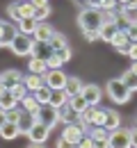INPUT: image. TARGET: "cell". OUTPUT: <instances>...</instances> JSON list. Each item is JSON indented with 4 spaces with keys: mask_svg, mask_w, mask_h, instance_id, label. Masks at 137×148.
<instances>
[{
    "mask_svg": "<svg viewBox=\"0 0 137 148\" xmlns=\"http://www.w3.org/2000/svg\"><path fill=\"white\" fill-rule=\"evenodd\" d=\"M59 137H64L66 141H71L73 146H78L80 141H82V137H85V130L80 128L78 123H71V125H64V130H62Z\"/></svg>",
    "mask_w": 137,
    "mask_h": 148,
    "instance_id": "obj_9",
    "label": "cell"
},
{
    "mask_svg": "<svg viewBox=\"0 0 137 148\" xmlns=\"http://www.w3.org/2000/svg\"><path fill=\"white\" fill-rule=\"evenodd\" d=\"M130 59H133V62H137V43H130Z\"/></svg>",
    "mask_w": 137,
    "mask_h": 148,
    "instance_id": "obj_50",
    "label": "cell"
},
{
    "mask_svg": "<svg viewBox=\"0 0 137 148\" xmlns=\"http://www.w3.org/2000/svg\"><path fill=\"white\" fill-rule=\"evenodd\" d=\"M16 27H19L21 34L34 37V32H37V27H39V21H37V18H21L19 23H16Z\"/></svg>",
    "mask_w": 137,
    "mask_h": 148,
    "instance_id": "obj_14",
    "label": "cell"
},
{
    "mask_svg": "<svg viewBox=\"0 0 137 148\" xmlns=\"http://www.w3.org/2000/svg\"><path fill=\"white\" fill-rule=\"evenodd\" d=\"M48 43H50V48H53V53H59V50H64V48L69 46V41H66V37H64V34H59V32H55V34H53V39H50Z\"/></svg>",
    "mask_w": 137,
    "mask_h": 148,
    "instance_id": "obj_29",
    "label": "cell"
},
{
    "mask_svg": "<svg viewBox=\"0 0 137 148\" xmlns=\"http://www.w3.org/2000/svg\"><path fill=\"white\" fill-rule=\"evenodd\" d=\"M19 105H21V100L12 91H2V96H0V110L9 112V110H16Z\"/></svg>",
    "mask_w": 137,
    "mask_h": 148,
    "instance_id": "obj_17",
    "label": "cell"
},
{
    "mask_svg": "<svg viewBox=\"0 0 137 148\" xmlns=\"http://www.w3.org/2000/svg\"><path fill=\"white\" fill-rule=\"evenodd\" d=\"M16 2H19V0H16Z\"/></svg>",
    "mask_w": 137,
    "mask_h": 148,
    "instance_id": "obj_60",
    "label": "cell"
},
{
    "mask_svg": "<svg viewBox=\"0 0 137 148\" xmlns=\"http://www.w3.org/2000/svg\"><path fill=\"white\" fill-rule=\"evenodd\" d=\"M30 2H32V5L37 7V9H41V7H48V5H50L48 0H30Z\"/></svg>",
    "mask_w": 137,
    "mask_h": 148,
    "instance_id": "obj_48",
    "label": "cell"
},
{
    "mask_svg": "<svg viewBox=\"0 0 137 148\" xmlns=\"http://www.w3.org/2000/svg\"><path fill=\"white\" fill-rule=\"evenodd\" d=\"M2 91H5V89H2V84H0V96H2Z\"/></svg>",
    "mask_w": 137,
    "mask_h": 148,
    "instance_id": "obj_57",
    "label": "cell"
},
{
    "mask_svg": "<svg viewBox=\"0 0 137 148\" xmlns=\"http://www.w3.org/2000/svg\"><path fill=\"white\" fill-rule=\"evenodd\" d=\"M78 148H94V139H92L89 134H85V137H82V141L78 144Z\"/></svg>",
    "mask_w": 137,
    "mask_h": 148,
    "instance_id": "obj_42",
    "label": "cell"
},
{
    "mask_svg": "<svg viewBox=\"0 0 137 148\" xmlns=\"http://www.w3.org/2000/svg\"><path fill=\"white\" fill-rule=\"evenodd\" d=\"M110 148H133V139H130V130L117 128L110 132Z\"/></svg>",
    "mask_w": 137,
    "mask_h": 148,
    "instance_id": "obj_7",
    "label": "cell"
},
{
    "mask_svg": "<svg viewBox=\"0 0 137 148\" xmlns=\"http://www.w3.org/2000/svg\"><path fill=\"white\" fill-rule=\"evenodd\" d=\"M66 80H69V75L64 73L62 69H59V71H46V73H43V82H46V87L53 89V91L64 89V87H66Z\"/></svg>",
    "mask_w": 137,
    "mask_h": 148,
    "instance_id": "obj_6",
    "label": "cell"
},
{
    "mask_svg": "<svg viewBox=\"0 0 137 148\" xmlns=\"http://www.w3.org/2000/svg\"><path fill=\"white\" fill-rule=\"evenodd\" d=\"M69 105L78 112V114H85V112H87V107H89V103L85 100V96H82V93H78V96H71V98H69Z\"/></svg>",
    "mask_w": 137,
    "mask_h": 148,
    "instance_id": "obj_26",
    "label": "cell"
},
{
    "mask_svg": "<svg viewBox=\"0 0 137 148\" xmlns=\"http://www.w3.org/2000/svg\"><path fill=\"white\" fill-rule=\"evenodd\" d=\"M123 7H126L128 12H133V14H137V0H130V2H128V5H123Z\"/></svg>",
    "mask_w": 137,
    "mask_h": 148,
    "instance_id": "obj_49",
    "label": "cell"
},
{
    "mask_svg": "<svg viewBox=\"0 0 137 148\" xmlns=\"http://www.w3.org/2000/svg\"><path fill=\"white\" fill-rule=\"evenodd\" d=\"M7 123V114H5V110H0V128Z\"/></svg>",
    "mask_w": 137,
    "mask_h": 148,
    "instance_id": "obj_52",
    "label": "cell"
},
{
    "mask_svg": "<svg viewBox=\"0 0 137 148\" xmlns=\"http://www.w3.org/2000/svg\"><path fill=\"white\" fill-rule=\"evenodd\" d=\"M5 12H7V16L14 21V23H19V21H21V16H19V2H9Z\"/></svg>",
    "mask_w": 137,
    "mask_h": 148,
    "instance_id": "obj_36",
    "label": "cell"
},
{
    "mask_svg": "<svg viewBox=\"0 0 137 148\" xmlns=\"http://www.w3.org/2000/svg\"><path fill=\"white\" fill-rule=\"evenodd\" d=\"M55 34V30L48 25V23H39V27H37V32H34V41H50Z\"/></svg>",
    "mask_w": 137,
    "mask_h": 148,
    "instance_id": "obj_25",
    "label": "cell"
},
{
    "mask_svg": "<svg viewBox=\"0 0 137 148\" xmlns=\"http://www.w3.org/2000/svg\"><path fill=\"white\" fill-rule=\"evenodd\" d=\"M82 34H85V39H87L89 43H94V41H98V39H101V34H98V32H94V30H92V32H82Z\"/></svg>",
    "mask_w": 137,
    "mask_h": 148,
    "instance_id": "obj_44",
    "label": "cell"
},
{
    "mask_svg": "<svg viewBox=\"0 0 137 148\" xmlns=\"http://www.w3.org/2000/svg\"><path fill=\"white\" fill-rule=\"evenodd\" d=\"M46 64H48V71H59V69L64 66V62H62V57H59L57 53H55L53 57H48V59H46Z\"/></svg>",
    "mask_w": 137,
    "mask_h": 148,
    "instance_id": "obj_34",
    "label": "cell"
},
{
    "mask_svg": "<svg viewBox=\"0 0 137 148\" xmlns=\"http://www.w3.org/2000/svg\"><path fill=\"white\" fill-rule=\"evenodd\" d=\"M82 96H85V100L89 103V107H96L98 103H101V98H103V89H101L98 84H85Z\"/></svg>",
    "mask_w": 137,
    "mask_h": 148,
    "instance_id": "obj_12",
    "label": "cell"
},
{
    "mask_svg": "<svg viewBox=\"0 0 137 148\" xmlns=\"http://www.w3.org/2000/svg\"><path fill=\"white\" fill-rule=\"evenodd\" d=\"M78 112L73 110L71 105H64L62 110H59V121L64 123V125H71V123H78Z\"/></svg>",
    "mask_w": 137,
    "mask_h": 148,
    "instance_id": "obj_20",
    "label": "cell"
},
{
    "mask_svg": "<svg viewBox=\"0 0 137 148\" xmlns=\"http://www.w3.org/2000/svg\"><path fill=\"white\" fill-rule=\"evenodd\" d=\"M89 137H92V139H110V130L103 128V125H98V128L89 130Z\"/></svg>",
    "mask_w": 137,
    "mask_h": 148,
    "instance_id": "obj_33",
    "label": "cell"
},
{
    "mask_svg": "<svg viewBox=\"0 0 137 148\" xmlns=\"http://www.w3.org/2000/svg\"><path fill=\"white\" fill-rule=\"evenodd\" d=\"M117 32H119V23H103L101 30H98L101 41H107V43H112V39H114Z\"/></svg>",
    "mask_w": 137,
    "mask_h": 148,
    "instance_id": "obj_18",
    "label": "cell"
},
{
    "mask_svg": "<svg viewBox=\"0 0 137 148\" xmlns=\"http://www.w3.org/2000/svg\"><path fill=\"white\" fill-rule=\"evenodd\" d=\"M121 80H123V84H126V87H128V89H130V91H137V75L133 73V71H130V69H128V71H126V73L121 75Z\"/></svg>",
    "mask_w": 137,
    "mask_h": 148,
    "instance_id": "obj_30",
    "label": "cell"
},
{
    "mask_svg": "<svg viewBox=\"0 0 137 148\" xmlns=\"http://www.w3.org/2000/svg\"><path fill=\"white\" fill-rule=\"evenodd\" d=\"M103 128H107L110 132H112V130H117V128H121V116H119V112H114V110H107Z\"/></svg>",
    "mask_w": 137,
    "mask_h": 148,
    "instance_id": "obj_24",
    "label": "cell"
},
{
    "mask_svg": "<svg viewBox=\"0 0 137 148\" xmlns=\"http://www.w3.org/2000/svg\"><path fill=\"white\" fill-rule=\"evenodd\" d=\"M48 137H50V130L46 128V125H41V123H34V128L28 132L30 144H46Z\"/></svg>",
    "mask_w": 137,
    "mask_h": 148,
    "instance_id": "obj_11",
    "label": "cell"
},
{
    "mask_svg": "<svg viewBox=\"0 0 137 148\" xmlns=\"http://www.w3.org/2000/svg\"><path fill=\"white\" fill-rule=\"evenodd\" d=\"M28 71L34 73V75H43L48 71V64H46L43 59H39V57H30V59H28Z\"/></svg>",
    "mask_w": 137,
    "mask_h": 148,
    "instance_id": "obj_22",
    "label": "cell"
},
{
    "mask_svg": "<svg viewBox=\"0 0 137 148\" xmlns=\"http://www.w3.org/2000/svg\"><path fill=\"white\" fill-rule=\"evenodd\" d=\"M130 71H133V73L137 75V62H133V66H130Z\"/></svg>",
    "mask_w": 137,
    "mask_h": 148,
    "instance_id": "obj_54",
    "label": "cell"
},
{
    "mask_svg": "<svg viewBox=\"0 0 137 148\" xmlns=\"http://www.w3.org/2000/svg\"><path fill=\"white\" fill-rule=\"evenodd\" d=\"M53 48H50V43L48 41H34V48H32V57H39V59H48V57H53Z\"/></svg>",
    "mask_w": 137,
    "mask_h": 148,
    "instance_id": "obj_13",
    "label": "cell"
},
{
    "mask_svg": "<svg viewBox=\"0 0 137 148\" xmlns=\"http://www.w3.org/2000/svg\"><path fill=\"white\" fill-rule=\"evenodd\" d=\"M50 107H55V110H62L64 105H69V93L64 91V89H59V91H53L50 93V103H48Z\"/></svg>",
    "mask_w": 137,
    "mask_h": 148,
    "instance_id": "obj_21",
    "label": "cell"
},
{
    "mask_svg": "<svg viewBox=\"0 0 137 148\" xmlns=\"http://www.w3.org/2000/svg\"><path fill=\"white\" fill-rule=\"evenodd\" d=\"M82 89H85V82L80 80L78 75H69L66 87H64V91L69 93V98H71V96H78V93H82Z\"/></svg>",
    "mask_w": 137,
    "mask_h": 148,
    "instance_id": "obj_15",
    "label": "cell"
},
{
    "mask_svg": "<svg viewBox=\"0 0 137 148\" xmlns=\"http://www.w3.org/2000/svg\"><path fill=\"white\" fill-rule=\"evenodd\" d=\"M23 80H25V75L21 73V71H16V69H7V71L0 73V84H2L5 91L16 89L19 84H23Z\"/></svg>",
    "mask_w": 137,
    "mask_h": 148,
    "instance_id": "obj_5",
    "label": "cell"
},
{
    "mask_svg": "<svg viewBox=\"0 0 137 148\" xmlns=\"http://www.w3.org/2000/svg\"><path fill=\"white\" fill-rule=\"evenodd\" d=\"M5 114H7V123H16L19 125V121L23 119L25 112L21 110V107H16V110H9V112H5Z\"/></svg>",
    "mask_w": 137,
    "mask_h": 148,
    "instance_id": "obj_35",
    "label": "cell"
},
{
    "mask_svg": "<svg viewBox=\"0 0 137 148\" xmlns=\"http://www.w3.org/2000/svg\"><path fill=\"white\" fill-rule=\"evenodd\" d=\"M41 107H43V105L34 98V93H30V96H25V98L21 100V110L28 112V114H39Z\"/></svg>",
    "mask_w": 137,
    "mask_h": 148,
    "instance_id": "obj_16",
    "label": "cell"
},
{
    "mask_svg": "<svg viewBox=\"0 0 137 148\" xmlns=\"http://www.w3.org/2000/svg\"><path fill=\"white\" fill-rule=\"evenodd\" d=\"M101 2H103V0H85V5L92 7V9H101Z\"/></svg>",
    "mask_w": 137,
    "mask_h": 148,
    "instance_id": "obj_47",
    "label": "cell"
},
{
    "mask_svg": "<svg viewBox=\"0 0 137 148\" xmlns=\"http://www.w3.org/2000/svg\"><path fill=\"white\" fill-rule=\"evenodd\" d=\"M0 48H2V46H0Z\"/></svg>",
    "mask_w": 137,
    "mask_h": 148,
    "instance_id": "obj_59",
    "label": "cell"
},
{
    "mask_svg": "<svg viewBox=\"0 0 137 148\" xmlns=\"http://www.w3.org/2000/svg\"><path fill=\"white\" fill-rule=\"evenodd\" d=\"M114 50H117L119 55H126V57H128V55H130V43H128V46H119V48H114Z\"/></svg>",
    "mask_w": 137,
    "mask_h": 148,
    "instance_id": "obj_46",
    "label": "cell"
},
{
    "mask_svg": "<svg viewBox=\"0 0 137 148\" xmlns=\"http://www.w3.org/2000/svg\"><path fill=\"white\" fill-rule=\"evenodd\" d=\"M28 148H46L43 144H28Z\"/></svg>",
    "mask_w": 137,
    "mask_h": 148,
    "instance_id": "obj_53",
    "label": "cell"
},
{
    "mask_svg": "<svg viewBox=\"0 0 137 148\" xmlns=\"http://www.w3.org/2000/svg\"><path fill=\"white\" fill-rule=\"evenodd\" d=\"M12 53L16 57H32V48H34V37H28V34H19L14 39V43L9 46Z\"/></svg>",
    "mask_w": 137,
    "mask_h": 148,
    "instance_id": "obj_3",
    "label": "cell"
},
{
    "mask_svg": "<svg viewBox=\"0 0 137 148\" xmlns=\"http://www.w3.org/2000/svg\"><path fill=\"white\" fill-rule=\"evenodd\" d=\"M23 84L28 87V91H30V93H34V91H39L41 87H46V82H43V75H34V73L25 75Z\"/></svg>",
    "mask_w": 137,
    "mask_h": 148,
    "instance_id": "obj_19",
    "label": "cell"
},
{
    "mask_svg": "<svg viewBox=\"0 0 137 148\" xmlns=\"http://www.w3.org/2000/svg\"><path fill=\"white\" fill-rule=\"evenodd\" d=\"M32 116L37 119V123L46 125L48 130H53V128L59 123V110L50 107V105H43V107L39 110V114H32Z\"/></svg>",
    "mask_w": 137,
    "mask_h": 148,
    "instance_id": "obj_4",
    "label": "cell"
},
{
    "mask_svg": "<svg viewBox=\"0 0 137 148\" xmlns=\"http://www.w3.org/2000/svg\"><path fill=\"white\" fill-rule=\"evenodd\" d=\"M2 23H5V21H0V37H2Z\"/></svg>",
    "mask_w": 137,
    "mask_h": 148,
    "instance_id": "obj_56",
    "label": "cell"
},
{
    "mask_svg": "<svg viewBox=\"0 0 137 148\" xmlns=\"http://www.w3.org/2000/svg\"><path fill=\"white\" fill-rule=\"evenodd\" d=\"M34 14H37V7L28 0V2H19V16L21 18H34Z\"/></svg>",
    "mask_w": 137,
    "mask_h": 148,
    "instance_id": "obj_28",
    "label": "cell"
},
{
    "mask_svg": "<svg viewBox=\"0 0 137 148\" xmlns=\"http://www.w3.org/2000/svg\"><path fill=\"white\" fill-rule=\"evenodd\" d=\"M50 93H53V89H48V87H41L39 91H34V98L39 100L41 105H48V103H50Z\"/></svg>",
    "mask_w": 137,
    "mask_h": 148,
    "instance_id": "obj_32",
    "label": "cell"
},
{
    "mask_svg": "<svg viewBox=\"0 0 137 148\" xmlns=\"http://www.w3.org/2000/svg\"><path fill=\"white\" fill-rule=\"evenodd\" d=\"M12 93H14V96H16L19 100H23L25 96H30V91H28V87H25V84H19L16 89H12Z\"/></svg>",
    "mask_w": 137,
    "mask_h": 148,
    "instance_id": "obj_40",
    "label": "cell"
},
{
    "mask_svg": "<svg viewBox=\"0 0 137 148\" xmlns=\"http://www.w3.org/2000/svg\"><path fill=\"white\" fill-rule=\"evenodd\" d=\"M128 43H130V39H128V32L119 27V32L114 34V39H112V46H114V48H119V46H128Z\"/></svg>",
    "mask_w": 137,
    "mask_h": 148,
    "instance_id": "obj_31",
    "label": "cell"
},
{
    "mask_svg": "<svg viewBox=\"0 0 137 148\" xmlns=\"http://www.w3.org/2000/svg\"><path fill=\"white\" fill-rule=\"evenodd\" d=\"M19 27H16V23H9V21H5L2 23V37H0V46H12L14 43V39L19 37Z\"/></svg>",
    "mask_w": 137,
    "mask_h": 148,
    "instance_id": "obj_10",
    "label": "cell"
},
{
    "mask_svg": "<svg viewBox=\"0 0 137 148\" xmlns=\"http://www.w3.org/2000/svg\"><path fill=\"white\" fill-rule=\"evenodd\" d=\"M105 93H107V98H110L114 105H126V103H130V96H133V91L123 84L121 77H112V80H107V84H105Z\"/></svg>",
    "mask_w": 137,
    "mask_h": 148,
    "instance_id": "obj_1",
    "label": "cell"
},
{
    "mask_svg": "<svg viewBox=\"0 0 137 148\" xmlns=\"http://www.w3.org/2000/svg\"><path fill=\"white\" fill-rule=\"evenodd\" d=\"M103 25V12L101 9H92V7H85L78 12V27L82 32H98Z\"/></svg>",
    "mask_w": 137,
    "mask_h": 148,
    "instance_id": "obj_2",
    "label": "cell"
},
{
    "mask_svg": "<svg viewBox=\"0 0 137 148\" xmlns=\"http://www.w3.org/2000/svg\"><path fill=\"white\" fill-rule=\"evenodd\" d=\"M57 55L62 57V62H64V64H66V62H71V59H73V50H71V48H69V46H66V48H64V50H59Z\"/></svg>",
    "mask_w": 137,
    "mask_h": 148,
    "instance_id": "obj_41",
    "label": "cell"
},
{
    "mask_svg": "<svg viewBox=\"0 0 137 148\" xmlns=\"http://www.w3.org/2000/svg\"><path fill=\"white\" fill-rule=\"evenodd\" d=\"M0 137L5 139V141H14L16 137H21V130L16 123H5L2 128H0Z\"/></svg>",
    "mask_w": 137,
    "mask_h": 148,
    "instance_id": "obj_23",
    "label": "cell"
},
{
    "mask_svg": "<svg viewBox=\"0 0 137 148\" xmlns=\"http://www.w3.org/2000/svg\"><path fill=\"white\" fill-rule=\"evenodd\" d=\"M94 148H110V139H94Z\"/></svg>",
    "mask_w": 137,
    "mask_h": 148,
    "instance_id": "obj_45",
    "label": "cell"
},
{
    "mask_svg": "<svg viewBox=\"0 0 137 148\" xmlns=\"http://www.w3.org/2000/svg\"><path fill=\"white\" fill-rule=\"evenodd\" d=\"M55 148H78V146H73L71 141H66L64 137H59V139H57V144H55Z\"/></svg>",
    "mask_w": 137,
    "mask_h": 148,
    "instance_id": "obj_43",
    "label": "cell"
},
{
    "mask_svg": "<svg viewBox=\"0 0 137 148\" xmlns=\"http://www.w3.org/2000/svg\"><path fill=\"white\" fill-rule=\"evenodd\" d=\"M105 114H107V110L96 105V107H87V112H85V114H80V116H82L92 128H98V125H103V123H105Z\"/></svg>",
    "mask_w": 137,
    "mask_h": 148,
    "instance_id": "obj_8",
    "label": "cell"
},
{
    "mask_svg": "<svg viewBox=\"0 0 137 148\" xmlns=\"http://www.w3.org/2000/svg\"><path fill=\"white\" fill-rule=\"evenodd\" d=\"M50 12H53V9H50V5H48V7H41V9H37V14H34V18L39 21V23H46V18L50 16Z\"/></svg>",
    "mask_w": 137,
    "mask_h": 148,
    "instance_id": "obj_37",
    "label": "cell"
},
{
    "mask_svg": "<svg viewBox=\"0 0 137 148\" xmlns=\"http://www.w3.org/2000/svg\"><path fill=\"white\" fill-rule=\"evenodd\" d=\"M126 32H128V39H130V43H137V21H135V23H130V25L126 27Z\"/></svg>",
    "mask_w": 137,
    "mask_h": 148,
    "instance_id": "obj_39",
    "label": "cell"
},
{
    "mask_svg": "<svg viewBox=\"0 0 137 148\" xmlns=\"http://www.w3.org/2000/svg\"><path fill=\"white\" fill-rule=\"evenodd\" d=\"M133 128H135V130H137V119H135V125H133Z\"/></svg>",
    "mask_w": 137,
    "mask_h": 148,
    "instance_id": "obj_58",
    "label": "cell"
},
{
    "mask_svg": "<svg viewBox=\"0 0 137 148\" xmlns=\"http://www.w3.org/2000/svg\"><path fill=\"white\" fill-rule=\"evenodd\" d=\"M117 9H119L117 0H103L101 2V12H117Z\"/></svg>",
    "mask_w": 137,
    "mask_h": 148,
    "instance_id": "obj_38",
    "label": "cell"
},
{
    "mask_svg": "<svg viewBox=\"0 0 137 148\" xmlns=\"http://www.w3.org/2000/svg\"><path fill=\"white\" fill-rule=\"evenodd\" d=\"M34 123H37V119H34L32 114H28V112H25V114H23V119L19 121V130H21V134H28L30 130L34 128Z\"/></svg>",
    "mask_w": 137,
    "mask_h": 148,
    "instance_id": "obj_27",
    "label": "cell"
},
{
    "mask_svg": "<svg viewBox=\"0 0 137 148\" xmlns=\"http://www.w3.org/2000/svg\"><path fill=\"white\" fill-rule=\"evenodd\" d=\"M130 139H133V148H137V130L130 128Z\"/></svg>",
    "mask_w": 137,
    "mask_h": 148,
    "instance_id": "obj_51",
    "label": "cell"
},
{
    "mask_svg": "<svg viewBox=\"0 0 137 148\" xmlns=\"http://www.w3.org/2000/svg\"><path fill=\"white\" fill-rule=\"evenodd\" d=\"M119 5H121V7H123V5H128V2H130V0H117Z\"/></svg>",
    "mask_w": 137,
    "mask_h": 148,
    "instance_id": "obj_55",
    "label": "cell"
}]
</instances>
